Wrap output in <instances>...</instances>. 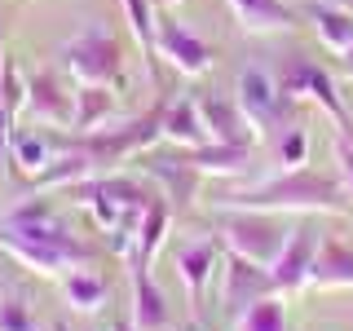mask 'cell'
<instances>
[{"instance_id":"30","label":"cell","mask_w":353,"mask_h":331,"mask_svg":"<svg viewBox=\"0 0 353 331\" xmlns=\"http://www.w3.org/2000/svg\"><path fill=\"white\" fill-rule=\"evenodd\" d=\"M331 154H336V181L349 190V199H353V132H340L336 137V146H331Z\"/></svg>"},{"instance_id":"32","label":"cell","mask_w":353,"mask_h":331,"mask_svg":"<svg viewBox=\"0 0 353 331\" xmlns=\"http://www.w3.org/2000/svg\"><path fill=\"white\" fill-rule=\"evenodd\" d=\"M340 5H345V9H349V14H353V0H340Z\"/></svg>"},{"instance_id":"12","label":"cell","mask_w":353,"mask_h":331,"mask_svg":"<svg viewBox=\"0 0 353 331\" xmlns=\"http://www.w3.org/2000/svg\"><path fill=\"white\" fill-rule=\"evenodd\" d=\"M216 279H221V305H225L230 314H239V309L252 305L256 296H270V292H274L270 270H256V265L234 261V257L216 265Z\"/></svg>"},{"instance_id":"24","label":"cell","mask_w":353,"mask_h":331,"mask_svg":"<svg viewBox=\"0 0 353 331\" xmlns=\"http://www.w3.org/2000/svg\"><path fill=\"white\" fill-rule=\"evenodd\" d=\"M110 115H115V93H110V88L84 84L80 93H75V124L71 128H80V137H88V132H102L110 124Z\"/></svg>"},{"instance_id":"28","label":"cell","mask_w":353,"mask_h":331,"mask_svg":"<svg viewBox=\"0 0 353 331\" xmlns=\"http://www.w3.org/2000/svg\"><path fill=\"white\" fill-rule=\"evenodd\" d=\"M0 331H40L36 314H31V305L22 296H5L0 301Z\"/></svg>"},{"instance_id":"7","label":"cell","mask_w":353,"mask_h":331,"mask_svg":"<svg viewBox=\"0 0 353 331\" xmlns=\"http://www.w3.org/2000/svg\"><path fill=\"white\" fill-rule=\"evenodd\" d=\"M154 58H163L176 75H185V80H199V75L212 71V49L172 18H163L159 31H154Z\"/></svg>"},{"instance_id":"13","label":"cell","mask_w":353,"mask_h":331,"mask_svg":"<svg viewBox=\"0 0 353 331\" xmlns=\"http://www.w3.org/2000/svg\"><path fill=\"white\" fill-rule=\"evenodd\" d=\"M102 163H97V154L84 146H66V150H58L49 163H44V172H36V194H49V190H62V185H80V181H88Z\"/></svg>"},{"instance_id":"10","label":"cell","mask_w":353,"mask_h":331,"mask_svg":"<svg viewBox=\"0 0 353 331\" xmlns=\"http://www.w3.org/2000/svg\"><path fill=\"white\" fill-rule=\"evenodd\" d=\"M27 115L44 128H71L75 124V93H66L62 80L49 71L27 75Z\"/></svg>"},{"instance_id":"11","label":"cell","mask_w":353,"mask_h":331,"mask_svg":"<svg viewBox=\"0 0 353 331\" xmlns=\"http://www.w3.org/2000/svg\"><path fill=\"white\" fill-rule=\"evenodd\" d=\"M216 265H221V239H194L176 252V279L194 305H203L208 287L216 283Z\"/></svg>"},{"instance_id":"19","label":"cell","mask_w":353,"mask_h":331,"mask_svg":"<svg viewBox=\"0 0 353 331\" xmlns=\"http://www.w3.org/2000/svg\"><path fill=\"white\" fill-rule=\"evenodd\" d=\"M309 22H314V36L336 58H353V14L345 5H314L309 9Z\"/></svg>"},{"instance_id":"9","label":"cell","mask_w":353,"mask_h":331,"mask_svg":"<svg viewBox=\"0 0 353 331\" xmlns=\"http://www.w3.org/2000/svg\"><path fill=\"white\" fill-rule=\"evenodd\" d=\"M318 243H323V234H318L314 225H301V230H292V234H287L283 257L274 261V270H270V283H274V292H279V296L309 287V270H314Z\"/></svg>"},{"instance_id":"33","label":"cell","mask_w":353,"mask_h":331,"mask_svg":"<svg viewBox=\"0 0 353 331\" xmlns=\"http://www.w3.org/2000/svg\"><path fill=\"white\" fill-rule=\"evenodd\" d=\"M163 5H176V0H163Z\"/></svg>"},{"instance_id":"22","label":"cell","mask_w":353,"mask_h":331,"mask_svg":"<svg viewBox=\"0 0 353 331\" xmlns=\"http://www.w3.org/2000/svg\"><path fill=\"white\" fill-rule=\"evenodd\" d=\"M150 172L163 181V199H168L172 208H190L194 194H199V168L190 163V154H181V159H150Z\"/></svg>"},{"instance_id":"18","label":"cell","mask_w":353,"mask_h":331,"mask_svg":"<svg viewBox=\"0 0 353 331\" xmlns=\"http://www.w3.org/2000/svg\"><path fill=\"white\" fill-rule=\"evenodd\" d=\"M309 287H323V292H336V287H353V248L340 239H323L318 243L314 270H309Z\"/></svg>"},{"instance_id":"15","label":"cell","mask_w":353,"mask_h":331,"mask_svg":"<svg viewBox=\"0 0 353 331\" xmlns=\"http://www.w3.org/2000/svg\"><path fill=\"white\" fill-rule=\"evenodd\" d=\"M172 225V203L168 199H150L146 212L137 221V234H132V252H128V270H150L154 252L163 248V234Z\"/></svg>"},{"instance_id":"4","label":"cell","mask_w":353,"mask_h":331,"mask_svg":"<svg viewBox=\"0 0 353 331\" xmlns=\"http://www.w3.org/2000/svg\"><path fill=\"white\" fill-rule=\"evenodd\" d=\"M62 66L75 80V88H84V84H97V88L124 84V58H119V44L110 40L106 31H84V36H75L62 49Z\"/></svg>"},{"instance_id":"16","label":"cell","mask_w":353,"mask_h":331,"mask_svg":"<svg viewBox=\"0 0 353 331\" xmlns=\"http://www.w3.org/2000/svg\"><path fill=\"white\" fill-rule=\"evenodd\" d=\"M199 110H203V124L212 132V141H230V146H252L261 137L252 128V119L239 110V102H221V97H199Z\"/></svg>"},{"instance_id":"14","label":"cell","mask_w":353,"mask_h":331,"mask_svg":"<svg viewBox=\"0 0 353 331\" xmlns=\"http://www.w3.org/2000/svg\"><path fill=\"white\" fill-rule=\"evenodd\" d=\"M163 141L181 150H199L212 141V132L203 124V110H199V97H176V102H163Z\"/></svg>"},{"instance_id":"29","label":"cell","mask_w":353,"mask_h":331,"mask_svg":"<svg viewBox=\"0 0 353 331\" xmlns=\"http://www.w3.org/2000/svg\"><path fill=\"white\" fill-rule=\"evenodd\" d=\"M279 163H283V168H305V163H309V132L305 128H283Z\"/></svg>"},{"instance_id":"3","label":"cell","mask_w":353,"mask_h":331,"mask_svg":"<svg viewBox=\"0 0 353 331\" xmlns=\"http://www.w3.org/2000/svg\"><path fill=\"white\" fill-rule=\"evenodd\" d=\"M287 234L292 230L279 225V217L270 212H239V208H221V243L234 261H248L256 270H274V261L283 257Z\"/></svg>"},{"instance_id":"31","label":"cell","mask_w":353,"mask_h":331,"mask_svg":"<svg viewBox=\"0 0 353 331\" xmlns=\"http://www.w3.org/2000/svg\"><path fill=\"white\" fill-rule=\"evenodd\" d=\"M115 331H137V327H132V323H124V327H115Z\"/></svg>"},{"instance_id":"27","label":"cell","mask_w":353,"mask_h":331,"mask_svg":"<svg viewBox=\"0 0 353 331\" xmlns=\"http://www.w3.org/2000/svg\"><path fill=\"white\" fill-rule=\"evenodd\" d=\"M9 154H14V163L22 172H44V163L53 159V150H49V141H44V132H14L9 137Z\"/></svg>"},{"instance_id":"6","label":"cell","mask_w":353,"mask_h":331,"mask_svg":"<svg viewBox=\"0 0 353 331\" xmlns=\"http://www.w3.org/2000/svg\"><path fill=\"white\" fill-rule=\"evenodd\" d=\"M279 88L287 93V102H301V97H309L314 106H323V110H327L331 124H336L340 132H353L349 110H345V102H340V88H336V80H331L323 66H314V62H292Z\"/></svg>"},{"instance_id":"21","label":"cell","mask_w":353,"mask_h":331,"mask_svg":"<svg viewBox=\"0 0 353 331\" xmlns=\"http://www.w3.org/2000/svg\"><path fill=\"white\" fill-rule=\"evenodd\" d=\"M199 177H239L252 163V146H230V141H208L199 150H185Z\"/></svg>"},{"instance_id":"25","label":"cell","mask_w":353,"mask_h":331,"mask_svg":"<svg viewBox=\"0 0 353 331\" xmlns=\"http://www.w3.org/2000/svg\"><path fill=\"white\" fill-rule=\"evenodd\" d=\"M234 331H287V305L279 292L256 296L252 305H243L234 314Z\"/></svg>"},{"instance_id":"2","label":"cell","mask_w":353,"mask_h":331,"mask_svg":"<svg viewBox=\"0 0 353 331\" xmlns=\"http://www.w3.org/2000/svg\"><path fill=\"white\" fill-rule=\"evenodd\" d=\"M0 252L40 279H66L71 270H88L97 261L93 248L66 234L58 221H27V225L0 221Z\"/></svg>"},{"instance_id":"5","label":"cell","mask_w":353,"mask_h":331,"mask_svg":"<svg viewBox=\"0 0 353 331\" xmlns=\"http://www.w3.org/2000/svg\"><path fill=\"white\" fill-rule=\"evenodd\" d=\"M234 102H239V110L252 119V128L261 132H270V128H283V119H287V93L279 84L270 80L265 71H256V66H248V71L239 75V84H234Z\"/></svg>"},{"instance_id":"17","label":"cell","mask_w":353,"mask_h":331,"mask_svg":"<svg viewBox=\"0 0 353 331\" xmlns=\"http://www.w3.org/2000/svg\"><path fill=\"white\" fill-rule=\"evenodd\" d=\"M225 5L234 14V22L252 36H279V31L296 27L292 5H283V0H225Z\"/></svg>"},{"instance_id":"23","label":"cell","mask_w":353,"mask_h":331,"mask_svg":"<svg viewBox=\"0 0 353 331\" xmlns=\"http://www.w3.org/2000/svg\"><path fill=\"white\" fill-rule=\"evenodd\" d=\"M106 292L110 287L93 265H88V270H71L62 279V296H66V305H71L75 314H97V309L106 305Z\"/></svg>"},{"instance_id":"20","label":"cell","mask_w":353,"mask_h":331,"mask_svg":"<svg viewBox=\"0 0 353 331\" xmlns=\"http://www.w3.org/2000/svg\"><path fill=\"white\" fill-rule=\"evenodd\" d=\"M132 327L137 331H168V305L154 287L150 270H132Z\"/></svg>"},{"instance_id":"8","label":"cell","mask_w":353,"mask_h":331,"mask_svg":"<svg viewBox=\"0 0 353 331\" xmlns=\"http://www.w3.org/2000/svg\"><path fill=\"white\" fill-rule=\"evenodd\" d=\"M154 137H163V106L150 110V115H141V119H132L128 128L88 132V137H80V141L97 154V163H110V159H124V154H141Z\"/></svg>"},{"instance_id":"1","label":"cell","mask_w":353,"mask_h":331,"mask_svg":"<svg viewBox=\"0 0 353 331\" xmlns=\"http://www.w3.org/2000/svg\"><path fill=\"white\" fill-rule=\"evenodd\" d=\"M221 208H239V212H270V217H314V212H349L353 199L336 177H323L305 163V168H283L270 181H256L248 190H234L221 199Z\"/></svg>"},{"instance_id":"26","label":"cell","mask_w":353,"mask_h":331,"mask_svg":"<svg viewBox=\"0 0 353 331\" xmlns=\"http://www.w3.org/2000/svg\"><path fill=\"white\" fill-rule=\"evenodd\" d=\"M119 5H124V18H128L132 36H137V44H141V53H146L150 80H159V71H154V31H159V22H154L150 0H119Z\"/></svg>"}]
</instances>
